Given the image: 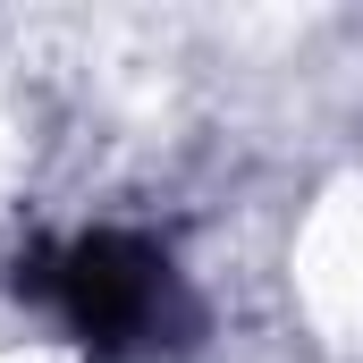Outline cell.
Returning a JSON list of instances; mask_svg holds the SVG:
<instances>
[{
  "mask_svg": "<svg viewBox=\"0 0 363 363\" xmlns=\"http://www.w3.org/2000/svg\"><path fill=\"white\" fill-rule=\"evenodd\" d=\"M17 296L43 304L93 363H161L203 330V304L161 237L85 228L60 245H34L17 262Z\"/></svg>",
  "mask_w": 363,
  "mask_h": 363,
  "instance_id": "cell-1",
  "label": "cell"
}]
</instances>
